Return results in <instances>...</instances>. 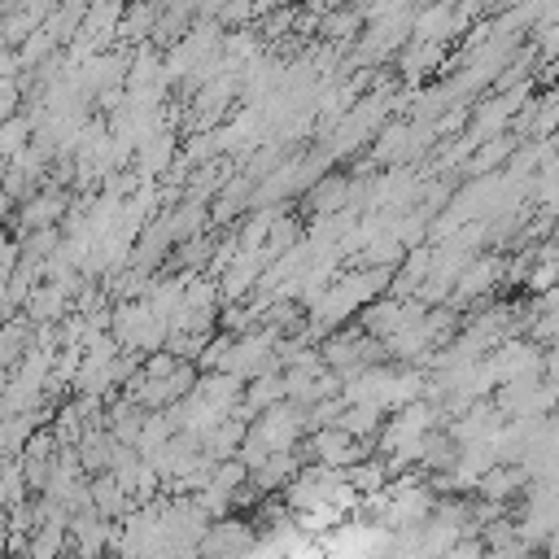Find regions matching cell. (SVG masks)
<instances>
[{"label":"cell","instance_id":"cell-1","mask_svg":"<svg viewBox=\"0 0 559 559\" xmlns=\"http://www.w3.org/2000/svg\"><path fill=\"white\" fill-rule=\"evenodd\" d=\"M502 271H507V258H502V253H493V258H472V262L459 271V280L450 284L445 306L459 310V306H467V301H480L489 288L502 284Z\"/></svg>","mask_w":559,"mask_h":559},{"label":"cell","instance_id":"cell-2","mask_svg":"<svg viewBox=\"0 0 559 559\" xmlns=\"http://www.w3.org/2000/svg\"><path fill=\"white\" fill-rule=\"evenodd\" d=\"M306 450H310L306 459H314V463H323V467H336V472H345L349 463L367 459V441H354V437L341 432V428H310Z\"/></svg>","mask_w":559,"mask_h":559},{"label":"cell","instance_id":"cell-3","mask_svg":"<svg viewBox=\"0 0 559 559\" xmlns=\"http://www.w3.org/2000/svg\"><path fill=\"white\" fill-rule=\"evenodd\" d=\"M253 550V528L240 520H210V528L197 542V555L205 559H245Z\"/></svg>","mask_w":559,"mask_h":559},{"label":"cell","instance_id":"cell-4","mask_svg":"<svg viewBox=\"0 0 559 559\" xmlns=\"http://www.w3.org/2000/svg\"><path fill=\"white\" fill-rule=\"evenodd\" d=\"M297 467H306V450H301V445H293V450H271V454L249 472V480H253L262 493H271V489H284V485L297 476Z\"/></svg>","mask_w":559,"mask_h":559},{"label":"cell","instance_id":"cell-5","mask_svg":"<svg viewBox=\"0 0 559 559\" xmlns=\"http://www.w3.org/2000/svg\"><path fill=\"white\" fill-rule=\"evenodd\" d=\"M175 153H179V140L170 135V131H162V135H153V140H144L140 148H135V179L140 183H153L157 175H166L170 166H175Z\"/></svg>","mask_w":559,"mask_h":559},{"label":"cell","instance_id":"cell-6","mask_svg":"<svg viewBox=\"0 0 559 559\" xmlns=\"http://www.w3.org/2000/svg\"><path fill=\"white\" fill-rule=\"evenodd\" d=\"M66 192L61 188H39L35 197H26L22 201V210H17V227L22 231H35V227H57L61 223V214H66Z\"/></svg>","mask_w":559,"mask_h":559},{"label":"cell","instance_id":"cell-7","mask_svg":"<svg viewBox=\"0 0 559 559\" xmlns=\"http://www.w3.org/2000/svg\"><path fill=\"white\" fill-rule=\"evenodd\" d=\"M485 502H493V507H502L507 498H515L520 489H528V480H524V472H520V463H493L489 472H480L476 476V485H472Z\"/></svg>","mask_w":559,"mask_h":559},{"label":"cell","instance_id":"cell-8","mask_svg":"<svg viewBox=\"0 0 559 559\" xmlns=\"http://www.w3.org/2000/svg\"><path fill=\"white\" fill-rule=\"evenodd\" d=\"M26 319L31 323H57V319H66L70 314V293L61 288V284H35L31 293H26Z\"/></svg>","mask_w":559,"mask_h":559},{"label":"cell","instance_id":"cell-9","mask_svg":"<svg viewBox=\"0 0 559 559\" xmlns=\"http://www.w3.org/2000/svg\"><path fill=\"white\" fill-rule=\"evenodd\" d=\"M240 389H245V380H236V376H227V371L197 376V384H192V393H197L205 406H214L218 415H231V406L240 402Z\"/></svg>","mask_w":559,"mask_h":559},{"label":"cell","instance_id":"cell-10","mask_svg":"<svg viewBox=\"0 0 559 559\" xmlns=\"http://www.w3.org/2000/svg\"><path fill=\"white\" fill-rule=\"evenodd\" d=\"M87 502H92V511H96L100 520H122V515L131 511V498L118 489V480H114L109 472L87 480Z\"/></svg>","mask_w":559,"mask_h":559},{"label":"cell","instance_id":"cell-11","mask_svg":"<svg viewBox=\"0 0 559 559\" xmlns=\"http://www.w3.org/2000/svg\"><path fill=\"white\" fill-rule=\"evenodd\" d=\"M306 201H310L314 218L345 210V205H349V175H319V179L310 183V197H306Z\"/></svg>","mask_w":559,"mask_h":559},{"label":"cell","instance_id":"cell-12","mask_svg":"<svg viewBox=\"0 0 559 559\" xmlns=\"http://www.w3.org/2000/svg\"><path fill=\"white\" fill-rule=\"evenodd\" d=\"M275 402H284V376H280V371H266V376L245 380V389H240V406H245L249 415H262V411H271Z\"/></svg>","mask_w":559,"mask_h":559},{"label":"cell","instance_id":"cell-13","mask_svg":"<svg viewBox=\"0 0 559 559\" xmlns=\"http://www.w3.org/2000/svg\"><path fill=\"white\" fill-rule=\"evenodd\" d=\"M515 135L511 131H502V135H493V140H480L476 148H472V162H467V175H498V166L515 153Z\"/></svg>","mask_w":559,"mask_h":559},{"label":"cell","instance_id":"cell-14","mask_svg":"<svg viewBox=\"0 0 559 559\" xmlns=\"http://www.w3.org/2000/svg\"><path fill=\"white\" fill-rule=\"evenodd\" d=\"M31 319H17V314H9L4 323H0V367H17V358L31 349Z\"/></svg>","mask_w":559,"mask_h":559},{"label":"cell","instance_id":"cell-15","mask_svg":"<svg viewBox=\"0 0 559 559\" xmlns=\"http://www.w3.org/2000/svg\"><path fill=\"white\" fill-rule=\"evenodd\" d=\"M314 31H319L323 39H332L336 48H345V44L358 39V31H362V13H358V9H332V13L319 17Z\"/></svg>","mask_w":559,"mask_h":559},{"label":"cell","instance_id":"cell-16","mask_svg":"<svg viewBox=\"0 0 559 559\" xmlns=\"http://www.w3.org/2000/svg\"><path fill=\"white\" fill-rule=\"evenodd\" d=\"M345 485H349L354 493H380V489L389 485L384 459H358V463H349V467H345Z\"/></svg>","mask_w":559,"mask_h":559},{"label":"cell","instance_id":"cell-17","mask_svg":"<svg viewBox=\"0 0 559 559\" xmlns=\"http://www.w3.org/2000/svg\"><path fill=\"white\" fill-rule=\"evenodd\" d=\"M13 52H17V66H22V70H35L39 61H48V57L57 52V39H52L44 26H35V31H31Z\"/></svg>","mask_w":559,"mask_h":559},{"label":"cell","instance_id":"cell-18","mask_svg":"<svg viewBox=\"0 0 559 559\" xmlns=\"http://www.w3.org/2000/svg\"><path fill=\"white\" fill-rule=\"evenodd\" d=\"M441 61H445V48H441V44H419V39H415V44L402 52V74H406V79H419L424 70H432V66H441Z\"/></svg>","mask_w":559,"mask_h":559},{"label":"cell","instance_id":"cell-19","mask_svg":"<svg viewBox=\"0 0 559 559\" xmlns=\"http://www.w3.org/2000/svg\"><path fill=\"white\" fill-rule=\"evenodd\" d=\"M26 144H31V118L17 109L13 118L0 122V162H9L13 153H22Z\"/></svg>","mask_w":559,"mask_h":559},{"label":"cell","instance_id":"cell-20","mask_svg":"<svg viewBox=\"0 0 559 559\" xmlns=\"http://www.w3.org/2000/svg\"><path fill=\"white\" fill-rule=\"evenodd\" d=\"M26 502V480H22V463L17 459H0V507H17Z\"/></svg>","mask_w":559,"mask_h":559},{"label":"cell","instance_id":"cell-21","mask_svg":"<svg viewBox=\"0 0 559 559\" xmlns=\"http://www.w3.org/2000/svg\"><path fill=\"white\" fill-rule=\"evenodd\" d=\"M57 245H61V227H35V231L17 245V253H26V258H48V253H57Z\"/></svg>","mask_w":559,"mask_h":559},{"label":"cell","instance_id":"cell-22","mask_svg":"<svg viewBox=\"0 0 559 559\" xmlns=\"http://www.w3.org/2000/svg\"><path fill=\"white\" fill-rule=\"evenodd\" d=\"M175 367H179V358L170 349H153V354L140 358V376H148V380H166Z\"/></svg>","mask_w":559,"mask_h":559},{"label":"cell","instance_id":"cell-23","mask_svg":"<svg viewBox=\"0 0 559 559\" xmlns=\"http://www.w3.org/2000/svg\"><path fill=\"white\" fill-rule=\"evenodd\" d=\"M61 445H57V437H52V428H35L31 437H26V445H22V459H52Z\"/></svg>","mask_w":559,"mask_h":559},{"label":"cell","instance_id":"cell-24","mask_svg":"<svg viewBox=\"0 0 559 559\" xmlns=\"http://www.w3.org/2000/svg\"><path fill=\"white\" fill-rule=\"evenodd\" d=\"M17 105H22V87H17V79H0V122L13 118Z\"/></svg>","mask_w":559,"mask_h":559},{"label":"cell","instance_id":"cell-25","mask_svg":"<svg viewBox=\"0 0 559 559\" xmlns=\"http://www.w3.org/2000/svg\"><path fill=\"white\" fill-rule=\"evenodd\" d=\"M480 555H485V546H480L476 537H459V542H454L445 555H437V559H480Z\"/></svg>","mask_w":559,"mask_h":559},{"label":"cell","instance_id":"cell-26","mask_svg":"<svg viewBox=\"0 0 559 559\" xmlns=\"http://www.w3.org/2000/svg\"><path fill=\"white\" fill-rule=\"evenodd\" d=\"M480 559H533V550L528 546H520V542H511V546H493L489 555H480Z\"/></svg>","mask_w":559,"mask_h":559},{"label":"cell","instance_id":"cell-27","mask_svg":"<svg viewBox=\"0 0 559 559\" xmlns=\"http://www.w3.org/2000/svg\"><path fill=\"white\" fill-rule=\"evenodd\" d=\"M22 66H17V52L13 48H0V79H17Z\"/></svg>","mask_w":559,"mask_h":559},{"label":"cell","instance_id":"cell-28","mask_svg":"<svg viewBox=\"0 0 559 559\" xmlns=\"http://www.w3.org/2000/svg\"><path fill=\"white\" fill-rule=\"evenodd\" d=\"M13 205H17V201H13V197H9V192H4V188H0V218H4V214H9V210H13Z\"/></svg>","mask_w":559,"mask_h":559},{"label":"cell","instance_id":"cell-29","mask_svg":"<svg viewBox=\"0 0 559 559\" xmlns=\"http://www.w3.org/2000/svg\"><path fill=\"white\" fill-rule=\"evenodd\" d=\"M4 528H9V511L0 507V533H4Z\"/></svg>","mask_w":559,"mask_h":559},{"label":"cell","instance_id":"cell-30","mask_svg":"<svg viewBox=\"0 0 559 559\" xmlns=\"http://www.w3.org/2000/svg\"><path fill=\"white\" fill-rule=\"evenodd\" d=\"M0 555H4V533H0Z\"/></svg>","mask_w":559,"mask_h":559},{"label":"cell","instance_id":"cell-31","mask_svg":"<svg viewBox=\"0 0 559 559\" xmlns=\"http://www.w3.org/2000/svg\"><path fill=\"white\" fill-rule=\"evenodd\" d=\"M17 559H22V555H17Z\"/></svg>","mask_w":559,"mask_h":559}]
</instances>
